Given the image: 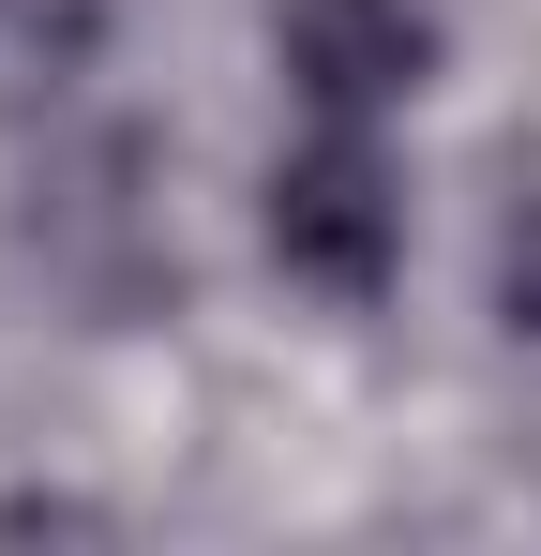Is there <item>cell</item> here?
I'll use <instances>...</instances> for the list:
<instances>
[{
  "mask_svg": "<svg viewBox=\"0 0 541 556\" xmlns=\"http://www.w3.org/2000/svg\"><path fill=\"white\" fill-rule=\"evenodd\" d=\"M270 256L316 286V301H376V286L406 271V195L376 166V121H316L270 166Z\"/></svg>",
  "mask_w": 541,
  "mask_h": 556,
  "instance_id": "6da1fadb",
  "label": "cell"
},
{
  "mask_svg": "<svg viewBox=\"0 0 541 556\" xmlns=\"http://www.w3.org/2000/svg\"><path fill=\"white\" fill-rule=\"evenodd\" d=\"M270 46H286V91L316 121H391L437 76V0H286Z\"/></svg>",
  "mask_w": 541,
  "mask_h": 556,
  "instance_id": "7a4b0ae2",
  "label": "cell"
},
{
  "mask_svg": "<svg viewBox=\"0 0 541 556\" xmlns=\"http://www.w3.org/2000/svg\"><path fill=\"white\" fill-rule=\"evenodd\" d=\"M496 301H512V331H541V181L512 195V241H496Z\"/></svg>",
  "mask_w": 541,
  "mask_h": 556,
  "instance_id": "3957f363",
  "label": "cell"
}]
</instances>
